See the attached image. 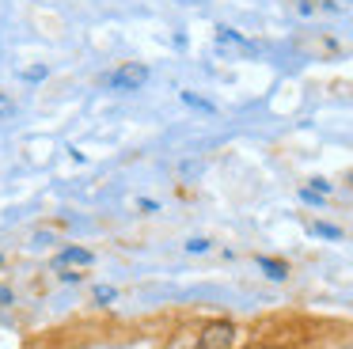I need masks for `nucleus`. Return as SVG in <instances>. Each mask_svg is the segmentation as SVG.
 <instances>
[{
    "instance_id": "4",
    "label": "nucleus",
    "mask_w": 353,
    "mask_h": 349,
    "mask_svg": "<svg viewBox=\"0 0 353 349\" xmlns=\"http://www.w3.org/2000/svg\"><path fill=\"white\" fill-rule=\"evenodd\" d=\"M54 266H61V270H65V266H92V250H88V247H65L61 255H57Z\"/></svg>"
},
{
    "instance_id": "15",
    "label": "nucleus",
    "mask_w": 353,
    "mask_h": 349,
    "mask_svg": "<svg viewBox=\"0 0 353 349\" xmlns=\"http://www.w3.org/2000/svg\"><path fill=\"white\" fill-rule=\"evenodd\" d=\"M61 281H65V285H72V281H80V273H72L69 266H65V270H61Z\"/></svg>"
},
{
    "instance_id": "5",
    "label": "nucleus",
    "mask_w": 353,
    "mask_h": 349,
    "mask_svg": "<svg viewBox=\"0 0 353 349\" xmlns=\"http://www.w3.org/2000/svg\"><path fill=\"white\" fill-rule=\"evenodd\" d=\"M259 266L266 270V277H274V281H285V277H289V266L277 262V258H259Z\"/></svg>"
},
{
    "instance_id": "10",
    "label": "nucleus",
    "mask_w": 353,
    "mask_h": 349,
    "mask_svg": "<svg viewBox=\"0 0 353 349\" xmlns=\"http://www.w3.org/2000/svg\"><path fill=\"white\" fill-rule=\"evenodd\" d=\"M23 80H27V83H39V80H46V68H42V65H34V68H23Z\"/></svg>"
},
{
    "instance_id": "2",
    "label": "nucleus",
    "mask_w": 353,
    "mask_h": 349,
    "mask_svg": "<svg viewBox=\"0 0 353 349\" xmlns=\"http://www.w3.org/2000/svg\"><path fill=\"white\" fill-rule=\"evenodd\" d=\"M110 88L118 91H141L148 83V65H137V61H130V65H118L114 72L107 76Z\"/></svg>"
},
{
    "instance_id": "11",
    "label": "nucleus",
    "mask_w": 353,
    "mask_h": 349,
    "mask_svg": "<svg viewBox=\"0 0 353 349\" xmlns=\"http://www.w3.org/2000/svg\"><path fill=\"white\" fill-rule=\"evenodd\" d=\"M8 303H16V292L8 285H0V308H8Z\"/></svg>"
},
{
    "instance_id": "14",
    "label": "nucleus",
    "mask_w": 353,
    "mask_h": 349,
    "mask_svg": "<svg viewBox=\"0 0 353 349\" xmlns=\"http://www.w3.org/2000/svg\"><path fill=\"white\" fill-rule=\"evenodd\" d=\"M312 190L315 194H330V182L327 179H312Z\"/></svg>"
},
{
    "instance_id": "1",
    "label": "nucleus",
    "mask_w": 353,
    "mask_h": 349,
    "mask_svg": "<svg viewBox=\"0 0 353 349\" xmlns=\"http://www.w3.org/2000/svg\"><path fill=\"white\" fill-rule=\"evenodd\" d=\"M232 346H236V326L228 319H216V323L201 326L198 349H232Z\"/></svg>"
},
{
    "instance_id": "7",
    "label": "nucleus",
    "mask_w": 353,
    "mask_h": 349,
    "mask_svg": "<svg viewBox=\"0 0 353 349\" xmlns=\"http://www.w3.org/2000/svg\"><path fill=\"white\" fill-rule=\"evenodd\" d=\"M183 103H186V106H198V110H209V114H213V103H209V99H198L194 91H183Z\"/></svg>"
},
{
    "instance_id": "9",
    "label": "nucleus",
    "mask_w": 353,
    "mask_h": 349,
    "mask_svg": "<svg viewBox=\"0 0 353 349\" xmlns=\"http://www.w3.org/2000/svg\"><path fill=\"white\" fill-rule=\"evenodd\" d=\"M12 114H16V103H12V99L4 95V91H0V121H8Z\"/></svg>"
},
{
    "instance_id": "8",
    "label": "nucleus",
    "mask_w": 353,
    "mask_h": 349,
    "mask_svg": "<svg viewBox=\"0 0 353 349\" xmlns=\"http://www.w3.org/2000/svg\"><path fill=\"white\" fill-rule=\"evenodd\" d=\"M110 300H118V288H110V285H99V288H95V303H103V308H107Z\"/></svg>"
},
{
    "instance_id": "6",
    "label": "nucleus",
    "mask_w": 353,
    "mask_h": 349,
    "mask_svg": "<svg viewBox=\"0 0 353 349\" xmlns=\"http://www.w3.org/2000/svg\"><path fill=\"white\" fill-rule=\"evenodd\" d=\"M312 235H323V239H342V228H334V224H312Z\"/></svg>"
},
{
    "instance_id": "12",
    "label": "nucleus",
    "mask_w": 353,
    "mask_h": 349,
    "mask_svg": "<svg viewBox=\"0 0 353 349\" xmlns=\"http://www.w3.org/2000/svg\"><path fill=\"white\" fill-rule=\"evenodd\" d=\"M186 250H190V255H201V250H209V239H190Z\"/></svg>"
},
{
    "instance_id": "3",
    "label": "nucleus",
    "mask_w": 353,
    "mask_h": 349,
    "mask_svg": "<svg viewBox=\"0 0 353 349\" xmlns=\"http://www.w3.org/2000/svg\"><path fill=\"white\" fill-rule=\"evenodd\" d=\"M216 50L228 53V57H254L259 46H254L251 38H243L239 30H232V27H216Z\"/></svg>"
},
{
    "instance_id": "13",
    "label": "nucleus",
    "mask_w": 353,
    "mask_h": 349,
    "mask_svg": "<svg viewBox=\"0 0 353 349\" xmlns=\"http://www.w3.org/2000/svg\"><path fill=\"white\" fill-rule=\"evenodd\" d=\"M137 209H141V212H156V209H160V205H156L152 197H141V201H137Z\"/></svg>"
}]
</instances>
